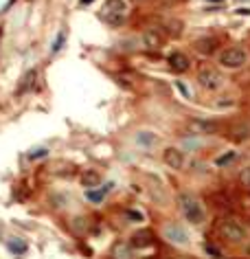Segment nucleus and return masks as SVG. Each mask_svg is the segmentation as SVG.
Listing matches in <instances>:
<instances>
[{
  "label": "nucleus",
  "mask_w": 250,
  "mask_h": 259,
  "mask_svg": "<svg viewBox=\"0 0 250 259\" xmlns=\"http://www.w3.org/2000/svg\"><path fill=\"white\" fill-rule=\"evenodd\" d=\"M136 141H139V145H143V147H151L158 143V136L154 132H139V134H136Z\"/></svg>",
  "instance_id": "obj_18"
},
{
  "label": "nucleus",
  "mask_w": 250,
  "mask_h": 259,
  "mask_svg": "<svg viewBox=\"0 0 250 259\" xmlns=\"http://www.w3.org/2000/svg\"><path fill=\"white\" fill-rule=\"evenodd\" d=\"M49 150L47 147H35V150L29 152V160H38V158H47Z\"/></svg>",
  "instance_id": "obj_20"
},
{
  "label": "nucleus",
  "mask_w": 250,
  "mask_h": 259,
  "mask_svg": "<svg viewBox=\"0 0 250 259\" xmlns=\"http://www.w3.org/2000/svg\"><path fill=\"white\" fill-rule=\"evenodd\" d=\"M198 81H200V86L206 90H217V88H222V84H224L219 70H215L213 66H202V68L198 70Z\"/></svg>",
  "instance_id": "obj_4"
},
{
  "label": "nucleus",
  "mask_w": 250,
  "mask_h": 259,
  "mask_svg": "<svg viewBox=\"0 0 250 259\" xmlns=\"http://www.w3.org/2000/svg\"><path fill=\"white\" fill-rule=\"evenodd\" d=\"M90 2H93V0H81V4H90Z\"/></svg>",
  "instance_id": "obj_29"
},
{
  "label": "nucleus",
  "mask_w": 250,
  "mask_h": 259,
  "mask_svg": "<svg viewBox=\"0 0 250 259\" xmlns=\"http://www.w3.org/2000/svg\"><path fill=\"white\" fill-rule=\"evenodd\" d=\"M132 2H143V0H132Z\"/></svg>",
  "instance_id": "obj_32"
},
{
  "label": "nucleus",
  "mask_w": 250,
  "mask_h": 259,
  "mask_svg": "<svg viewBox=\"0 0 250 259\" xmlns=\"http://www.w3.org/2000/svg\"><path fill=\"white\" fill-rule=\"evenodd\" d=\"M64 40H66V33H64V31H59V33H57V38H55V42H53V47H50V51H53V53H57V51L62 49Z\"/></svg>",
  "instance_id": "obj_24"
},
{
  "label": "nucleus",
  "mask_w": 250,
  "mask_h": 259,
  "mask_svg": "<svg viewBox=\"0 0 250 259\" xmlns=\"http://www.w3.org/2000/svg\"><path fill=\"white\" fill-rule=\"evenodd\" d=\"M196 51L202 55H213L217 51V40L215 38H202L196 42Z\"/></svg>",
  "instance_id": "obj_11"
},
{
  "label": "nucleus",
  "mask_w": 250,
  "mask_h": 259,
  "mask_svg": "<svg viewBox=\"0 0 250 259\" xmlns=\"http://www.w3.org/2000/svg\"><path fill=\"white\" fill-rule=\"evenodd\" d=\"M79 180H81V185L90 189V187H97L101 182V174L97 169H86V171H81V178Z\"/></svg>",
  "instance_id": "obj_13"
},
{
  "label": "nucleus",
  "mask_w": 250,
  "mask_h": 259,
  "mask_svg": "<svg viewBox=\"0 0 250 259\" xmlns=\"http://www.w3.org/2000/svg\"><path fill=\"white\" fill-rule=\"evenodd\" d=\"M112 187H114V185H112V182H108V185H105L103 189H99V191H93V189H90L88 194H86V198H88L90 202H103V198H105V194H108V191L112 189Z\"/></svg>",
  "instance_id": "obj_19"
},
{
  "label": "nucleus",
  "mask_w": 250,
  "mask_h": 259,
  "mask_svg": "<svg viewBox=\"0 0 250 259\" xmlns=\"http://www.w3.org/2000/svg\"><path fill=\"white\" fill-rule=\"evenodd\" d=\"M151 240V233L150 231H136L134 235H132V246L134 248H141V246H147Z\"/></svg>",
  "instance_id": "obj_17"
},
{
  "label": "nucleus",
  "mask_w": 250,
  "mask_h": 259,
  "mask_svg": "<svg viewBox=\"0 0 250 259\" xmlns=\"http://www.w3.org/2000/svg\"><path fill=\"white\" fill-rule=\"evenodd\" d=\"M239 16H250V9H237Z\"/></svg>",
  "instance_id": "obj_28"
},
{
  "label": "nucleus",
  "mask_w": 250,
  "mask_h": 259,
  "mask_svg": "<svg viewBox=\"0 0 250 259\" xmlns=\"http://www.w3.org/2000/svg\"><path fill=\"white\" fill-rule=\"evenodd\" d=\"M176 86H178V90H180V93L185 95V97H189V88H187L185 84H182V81H176Z\"/></svg>",
  "instance_id": "obj_27"
},
{
  "label": "nucleus",
  "mask_w": 250,
  "mask_h": 259,
  "mask_svg": "<svg viewBox=\"0 0 250 259\" xmlns=\"http://www.w3.org/2000/svg\"><path fill=\"white\" fill-rule=\"evenodd\" d=\"M162 160H165V165L169 167V169H182V167H185V154H182L178 147H167V150L162 152Z\"/></svg>",
  "instance_id": "obj_7"
},
{
  "label": "nucleus",
  "mask_w": 250,
  "mask_h": 259,
  "mask_svg": "<svg viewBox=\"0 0 250 259\" xmlns=\"http://www.w3.org/2000/svg\"><path fill=\"white\" fill-rule=\"evenodd\" d=\"M233 141H248L250 139V121H237L231 128Z\"/></svg>",
  "instance_id": "obj_10"
},
{
  "label": "nucleus",
  "mask_w": 250,
  "mask_h": 259,
  "mask_svg": "<svg viewBox=\"0 0 250 259\" xmlns=\"http://www.w3.org/2000/svg\"><path fill=\"white\" fill-rule=\"evenodd\" d=\"M165 27H167V31H169L173 38H178V35H180V27H182V24L178 22V20H167Z\"/></svg>",
  "instance_id": "obj_22"
},
{
  "label": "nucleus",
  "mask_w": 250,
  "mask_h": 259,
  "mask_svg": "<svg viewBox=\"0 0 250 259\" xmlns=\"http://www.w3.org/2000/svg\"><path fill=\"white\" fill-rule=\"evenodd\" d=\"M178 207H180L182 215L187 217V222H191V224H202L204 222V209L196 196L178 194Z\"/></svg>",
  "instance_id": "obj_1"
},
{
  "label": "nucleus",
  "mask_w": 250,
  "mask_h": 259,
  "mask_svg": "<svg viewBox=\"0 0 250 259\" xmlns=\"http://www.w3.org/2000/svg\"><path fill=\"white\" fill-rule=\"evenodd\" d=\"M7 246H9V251H11L13 255H18V257H22L24 253L29 251L27 242H24V240H18V237H13V240H9V242H7Z\"/></svg>",
  "instance_id": "obj_16"
},
{
  "label": "nucleus",
  "mask_w": 250,
  "mask_h": 259,
  "mask_svg": "<svg viewBox=\"0 0 250 259\" xmlns=\"http://www.w3.org/2000/svg\"><path fill=\"white\" fill-rule=\"evenodd\" d=\"M187 130L191 134H198V136H206V134H215L219 130V125L215 121H206V119H191L187 123Z\"/></svg>",
  "instance_id": "obj_6"
},
{
  "label": "nucleus",
  "mask_w": 250,
  "mask_h": 259,
  "mask_svg": "<svg viewBox=\"0 0 250 259\" xmlns=\"http://www.w3.org/2000/svg\"><path fill=\"white\" fill-rule=\"evenodd\" d=\"M13 2H16V0H9V2H7V7H11V4H13Z\"/></svg>",
  "instance_id": "obj_30"
},
{
  "label": "nucleus",
  "mask_w": 250,
  "mask_h": 259,
  "mask_svg": "<svg viewBox=\"0 0 250 259\" xmlns=\"http://www.w3.org/2000/svg\"><path fill=\"white\" fill-rule=\"evenodd\" d=\"M208 2H224V0H208Z\"/></svg>",
  "instance_id": "obj_31"
},
{
  "label": "nucleus",
  "mask_w": 250,
  "mask_h": 259,
  "mask_svg": "<svg viewBox=\"0 0 250 259\" xmlns=\"http://www.w3.org/2000/svg\"><path fill=\"white\" fill-rule=\"evenodd\" d=\"M35 79H38V70H29L27 75H24L22 79H20V86H18V95H24L27 90H31L33 88V84H35Z\"/></svg>",
  "instance_id": "obj_14"
},
{
  "label": "nucleus",
  "mask_w": 250,
  "mask_h": 259,
  "mask_svg": "<svg viewBox=\"0 0 250 259\" xmlns=\"http://www.w3.org/2000/svg\"><path fill=\"white\" fill-rule=\"evenodd\" d=\"M219 233H222L224 240H228L233 244H239V242L246 240V228L235 220H224L222 224H219Z\"/></svg>",
  "instance_id": "obj_5"
},
{
  "label": "nucleus",
  "mask_w": 250,
  "mask_h": 259,
  "mask_svg": "<svg viewBox=\"0 0 250 259\" xmlns=\"http://www.w3.org/2000/svg\"><path fill=\"white\" fill-rule=\"evenodd\" d=\"M165 237L169 240L171 244H178V246H185V244L189 242V235L187 231L182 228L180 224H169L165 228Z\"/></svg>",
  "instance_id": "obj_8"
},
{
  "label": "nucleus",
  "mask_w": 250,
  "mask_h": 259,
  "mask_svg": "<svg viewBox=\"0 0 250 259\" xmlns=\"http://www.w3.org/2000/svg\"><path fill=\"white\" fill-rule=\"evenodd\" d=\"M167 62H169L171 70H176V73H185V70H189V66H191V62H189V57H187L185 53H180V51L171 53L169 57H167Z\"/></svg>",
  "instance_id": "obj_9"
},
{
  "label": "nucleus",
  "mask_w": 250,
  "mask_h": 259,
  "mask_svg": "<svg viewBox=\"0 0 250 259\" xmlns=\"http://www.w3.org/2000/svg\"><path fill=\"white\" fill-rule=\"evenodd\" d=\"M246 62H248V53L239 47H231V49L219 53V64H222L224 68H231V70L242 68Z\"/></svg>",
  "instance_id": "obj_3"
},
{
  "label": "nucleus",
  "mask_w": 250,
  "mask_h": 259,
  "mask_svg": "<svg viewBox=\"0 0 250 259\" xmlns=\"http://www.w3.org/2000/svg\"><path fill=\"white\" fill-rule=\"evenodd\" d=\"M239 180H242L244 187H248V189H250V167H244L242 174H239Z\"/></svg>",
  "instance_id": "obj_25"
},
{
  "label": "nucleus",
  "mask_w": 250,
  "mask_h": 259,
  "mask_svg": "<svg viewBox=\"0 0 250 259\" xmlns=\"http://www.w3.org/2000/svg\"><path fill=\"white\" fill-rule=\"evenodd\" d=\"M125 217H127V220H139V222H141V220H143V213L130 209V211H125Z\"/></svg>",
  "instance_id": "obj_26"
},
{
  "label": "nucleus",
  "mask_w": 250,
  "mask_h": 259,
  "mask_svg": "<svg viewBox=\"0 0 250 259\" xmlns=\"http://www.w3.org/2000/svg\"><path fill=\"white\" fill-rule=\"evenodd\" d=\"M112 259H134L130 244H123V242L114 244V248H112Z\"/></svg>",
  "instance_id": "obj_15"
},
{
  "label": "nucleus",
  "mask_w": 250,
  "mask_h": 259,
  "mask_svg": "<svg viewBox=\"0 0 250 259\" xmlns=\"http://www.w3.org/2000/svg\"><path fill=\"white\" fill-rule=\"evenodd\" d=\"M99 16L108 24H121L125 18V2L123 0H105Z\"/></svg>",
  "instance_id": "obj_2"
},
{
  "label": "nucleus",
  "mask_w": 250,
  "mask_h": 259,
  "mask_svg": "<svg viewBox=\"0 0 250 259\" xmlns=\"http://www.w3.org/2000/svg\"><path fill=\"white\" fill-rule=\"evenodd\" d=\"M73 228H75V233H86L88 231V220H86V217H75Z\"/></svg>",
  "instance_id": "obj_21"
},
{
  "label": "nucleus",
  "mask_w": 250,
  "mask_h": 259,
  "mask_svg": "<svg viewBox=\"0 0 250 259\" xmlns=\"http://www.w3.org/2000/svg\"><path fill=\"white\" fill-rule=\"evenodd\" d=\"M143 44L147 49H160L162 47V35L156 31V29H150V31L143 33Z\"/></svg>",
  "instance_id": "obj_12"
},
{
  "label": "nucleus",
  "mask_w": 250,
  "mask_h": 259,
  "mask_svg": "<svg viewBox=\"0 0 250 259\" xmlns=\"http://www.w3.org/2000/svg\"><path fill=\"white\" fill-rule=\"evenodd\" d=\"M235 156H237V154H235V152H226V154H224V156H219V158L215 160V165H217V167L228 165V162H233V160H235Z\"/></svg>",
  "instance_id": "obj_23"
}]
</instances>
